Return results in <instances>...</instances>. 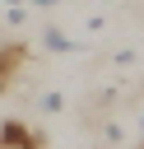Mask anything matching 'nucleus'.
<instances>
[{"mask_svg": "<svg viewBox=\"0 0 144 149\" xmlns=\"http://www.w3.org/2000/svg\"><path fill=\"white\" fill-rule=\"evenodd\" d=\"M60 107H65V98H60L56 88H51V93H42V112H60Z\"/></svg>", "mask_w": 144, "mask_h": 149, "instance_id": "nucleus-3", "label": "nucleus"}, {"mask_svg": "<svg viewBox=\"0 0 144 149\" xmlns=\"http://www.w3.org/2000/svg\"><path fill=\"white\" fill-rule=\"evenodd\" d=\"M0 88H5V84H0Z\"/></svg>", "mask_w": 144, "mask_h": 149, "instance_id": "nucleus-6", "label": "nucleus"}, {"mask_svg": "<svg viewBox=\"0 0 144 149\" xmlns=\"http://www.w3.org/2000/svg\"><path fill=\"white\" fill-rule=\"evenodd\" d=\"M139 149H144V144H139Z\"/></svg>", "mask_w": 144, "mask_h": 149, "instance_id": "nucleus-7", "label": "nucleus"}, {"mask_svg": "<svg viewBox=\"0 0 144 149\" xmlns=\"http://www.w3.org/2000/svg\"><path fill=\"white\" fill-rule=\"evenodd\" d=\"M23 5H37V9H56L60 0H23Z\"/></svg>", "mask_w": 144, "mask_h": 149, "instance_id": "nucleus-4", "label": "nucleus"}, {"mask_svg": "<svg viewBox=\"0 0 144 149\" xmlns=\"http://www.w3.org/2000/svg\"><path fill=\"white\" fill-rule=\"evenodd\" d=\"M42 51H51V56H79V51H84V42L65 37L60 28H46V33H42Z\"/></svg>", "mask_w": 144, "mask_h": 149, "instance_id": "nucleus-1", "label": "nucleus"}, {"mask_svg": "<svg viewBox=\"0 0 144 149\" xmlns=\"http://www.w3.org/2000/svg\"><path fill=\"white\" fill-rule=\"evenodd\" d=\"M0 144H9V149H37V135L23 121H5L0 126Z\"/></svg>", "mask_w": 144, "mask_h": 149, "instance_id": "nucleus-2", "label": "nucleus"}, {"mask_svg": "<svg viewBox=\"0 0 144 149\" xmlns=\"http://www.w3.org/2000/svg\"><path fill=\"white\" fill-rule=\"evenodd\" d=\"M139 130H144V112H139Z\"/></svg>", "mask_w": 144, "mask_h": 149, "instance_id": "nucleus-5", "label": "nucleus"}]
</instances>
